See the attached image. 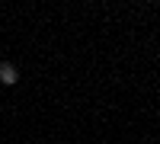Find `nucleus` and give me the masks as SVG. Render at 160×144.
I'll use <instances>...</instances> for the list:
<instances>
[{
  "instance_id": "obj_1",
  "label": "nucleus",
  "mask_w": 160,
  "mask_h": 144,
  "mask_svg": "<svg viewBox=\"0 0 160 144\" xmlns=\"http://www.w3.org/2000/svg\"><path fill=\"white\" fill-rule=\"evenodd\" d=\"M16 80H19V71L13 67V64H0V83H3V87H13Z\"/></svg>"
}]
</instances>
